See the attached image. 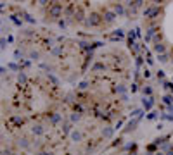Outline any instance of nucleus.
I'll use <instances>...</instances> for the list:
<instances>
[{
	"label": "nucleus",
	"instance_id": "obj_1",
	"mask_svg": "<svg viewBox=\"0 0 173 155\" xmlns=\"http://www.w3.org/2000/svg\"><path fill=\"white\" fill-rule=\"evenodd\" d=\"M140 26L156 59L173 67V2H149L144 7Z\"/></svg>",
	"mask_w": 173,
	"mask_h": 155
}]
</instances>
